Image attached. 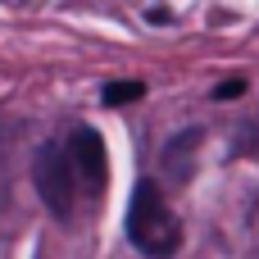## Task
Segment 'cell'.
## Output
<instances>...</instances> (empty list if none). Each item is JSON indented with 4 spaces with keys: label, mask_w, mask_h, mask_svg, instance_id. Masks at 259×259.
<instances>
[{
    "label": "cell",
    "mask_w": 259,
    "mask_h": 259,
    "mask_svg": "<svg viewBox=\"0 0 259 259\" xmlns=\"http://www.w3.org/2000/svg\"><path fill=\"white\" fill-rule=\"evenodd\" d=\"M123 232H127L132 250H141L146 259H173L182 250V223H178V214L164 200V191H159L155 178H141L132 187Z\"/></svg>",
    "instance_id": "1"
},
{
    "label": "cell",
    "mask_w": 259,
    "mask_h": 259,
    "mask_svg": "<svg viewBox=\"0 0 259 259\" xmlns=\"http://www.w3.org/2000/svg\"><path fill=\"white\" fill-rule=\"evenodd\" d=\"M32 187H36V196H41V205H46V214L55 223L73 219L77 178H73V164H68V155H64L59 141H50V146L36 150V159H32Z\"/></svg>",
    "instance_id": "2"
},
{
    "label": "cell",
    "mask_w": 259,
    "mask_h": 259,
    "mask_svg": "<svg viewBox=\"0 0 259 259\" xmlns=\"http://www.w3.org/2000/svg\"><path fill=\"white\" fill-rule=\"evenodd\" d=\"M68 164H73V178H82V191L87 196H100L105 182H109V155H105V141L96 127H73L68 132V146H64Z\"/></svg>",
    "instance_id": "3"
},
{
    "label": "cell",
    "mask_w": 259,
    "mask_h": 259,
    "mask_svg": "<svg viewBox=\"0 0 259 259\" xmlns=\"http://www.w3.org/2000/svg\"><path fill=\"white\" fill-rule=\"evenodd\" d=\"M196 146H200V132L191 127V132H182V137H178V141L164 150V164H168V173H173L178 182L187 178V159H182V155H187V150H196Z\"/></svg>",
    "instance_id": "4"
},
{
    "label": "cell",
    "mask_w": 259,
    "mask_h": 259,
    "mask_svg": "<svg viewBox=\"0 0 259 259\" xmlns=\"http://www.w3.org/2000/svg\"><path fill=\"white\" fill-rule=\"evenodd\" d=\"M141 96H146V82H137V77H127V82H109V87L100 91V100H105L109 109L132 105V100H141Z\"/></svg>",
    "instance_id": "5"
},
{
    "label": "cell",
    "mask_w": 259,
    "mask_h": 259,
    "mask_svg": "<svg viewBox=\"0 0 259 259\" xmlns=\"http://www.w3.org/2000/svg\"><path fill=\"white\" fill-rule=\"evenodd\" d=\"M237 96H246V77H228L214 87V100H237Z\"/></svg>",
    "instance_id": "6"
}]
</instances>
